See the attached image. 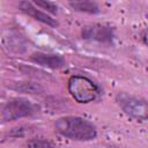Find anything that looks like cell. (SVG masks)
Listing matches in <instances>:
<instances>
[{"label": "cell", "mask_w": 148, "mask_h": 148, "mask_svg": "<svg viewBox=\"0 0 148 148\" xmlns=\"http://www.w3.org/2000/svg\"><path fill=\"white\" fill-rule=\"evenodd\" d=\"M56 131L64 138L74 141H91L97 136L96 126L79 116H64L54 121Z\"/></svg>", "instance_id": "obj_1"}, {"label": "cell", "mask_w": 148, "mask_h": 148, "mask_svg": "<svg viewBox=\"0 0 148 148\" xmlns=\"http://www.w3.org/2000/svg\"><path fill=\"white\" fill-rule=\"evenodd\" d=\"M68 91L71 96L81 104H88L97 99L101 94L99 87L84 75H73L68 80Z\"/></svg>", "instance_id": "obj_2"}, {"label": "cell", "mask_w": 148, "mask_h": 148, "mask_svg": "<svg viewBox=\"0 0 148 148\" xmlns=\"http://www.w3.org/2000/svg\"><path fill=\"white\" fill-rule=\"evenodd\" d=\"M116 101L120 109L131 118L140 121L147 120L148 117V105L147 101L136 97L133 95H130L127 92L120 91L116 96Z\"/></svg>", "instance_id": "obj_3"}, {"label": "cell", "mask_w": 148, "mask_h": 148, "mask_svg": "<svg viewBox=\"0 0 148 148\" xmlns=\"http://www.w3.org/2000/svg\"><path fill=\"white\" fill-rule=\"evenodd\" d=\"M35 110V105L29 99L13 98L3 104L1 109V116L6 121H13L34 114Z\"/></svg>", "instance_id": "obj_4"}, {"label": "cell", "mask_w": 148, "mask_h": 148, "mask_svg": "<svg viewBox=\"0 0 148 148\" xmlns=\"http://www.w3.org/2000/svg\"><path fill=\"white\" fill-rule=\"evenodd\" d=\"M81 36L83 39L94 40L99 43H111L114 38V31L110 25L94 23L84 25L81 30Z\"/></svg>", "instance_id": "obj_5"}, {"label": "cell", "mask_w": 148, "mask_h": 148, "mask_svg": "<svg viewBox=\"0 0 148 148\" xmlns=\"http://www.w3.org/2000/svg\"><path fill=\"white\" fill-rule=\"evenodd\" d=\"M18 8L21 9V12H23L25 15L32 17L34 20L44 23L49 27H57L58 22L56 21V18H53L52 16H50L46 12H43L40 8H38L37 6H35L34 2L30 1H20L18 2Z\"/></svg>", "instance_id": "obj_6"}, {"label": "cell", "mask_w": 148, "mask_h": 148, "mask_svg": "<svg viewBox=\"0 0 148 148\" xmlns=\"http://www.w3.org/2000/svg\"><path fill=\"white\" fill-rule=\"evenodd\" d=\"M30 59L32 62H35L39 66L46 67V68H51V69H59V68L64 67L66 64L64 57L60 54H57V53L35 52L31 54Z\"/></svg>", "instance_id": "obj_7"}, {"label": "cell", "mask_w": 148, "mask_h": 148, "mask_svg": "<svg viewBox=\"0 0 148 148\" xmlns=\"http://www.w3.org/2000/svg\"><path fill=\"white\" fill-rule=\"evenodd\" d=\"M69 6L73 10L80 12V13H87V14H98L101 13V8L97 2L95 1H88V0H81V1H71Z\"/></svg>", "instance_id": "obj_8"}, {"label": "cell", "mask_w": 148, "mask_h": 148, "mask_svg": "<svg viewBox=\"0 0 148 148\" xmlns=\"http://www.w3.org/2000/svg\"><path fill=\"white\" fill-rule=\"evenodd\" d=\"M10 88L15 91L23 92V94H40L43 91V87L36 82H30V81H21V82H15Z\"/></svg>", "instance_id": "obj_9"}, {"label": "cell", "mask_w": 148, "mask_h": 148, "mask_svg": "<svg viewBox=\"0 0 148 148\" xmlns=\"http://www.w3.org/2000/svg\"><path fill=\"white\" fill-rule=\"evenodd\" d=\"M25 148H53V146L45 138H34L27 142Z\"/></svg>", "instance_id": "obj_10"}, {"label": "cell", "mask_w": 148, "mask_h": 148, "mask_svg": "<svg viewBox=\"0 0 148 148\" xmlns=\"http://www.w3.org/2000/svg\"><path fill=\"white\" fill-rule=\"evenodd\" d=\"M35 6H37L40 9H45L46 13H51V14H57L58 13V6L54 2L51 1H36L34 2Z\"/></svg>", "instance_id": "obj_11"}, {"label": "cell", "mask_w": 148, "mask_h": 148, "mask_svg": "<svg viewBox=\"0 0 148 148\" xmlns=\"http://www.w3.org/2000/svg\"><path fill=\"white\" fill-rule=\"evenodd\" d=\"M142 40H143V44L146 45L147 44V42H146V30H143V32H142Z\"/></svg>", "instance_id": "obj_12"}]
</instances>
